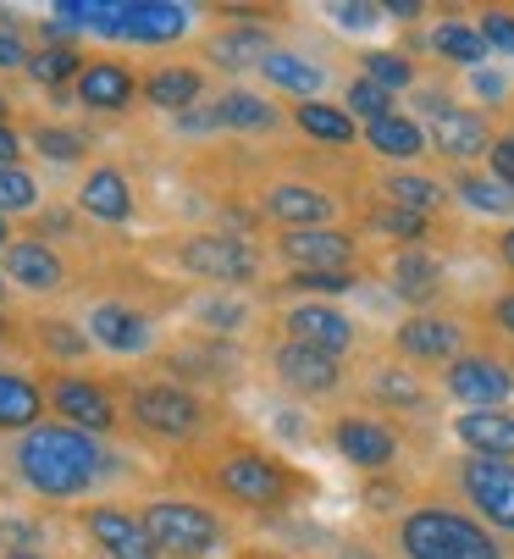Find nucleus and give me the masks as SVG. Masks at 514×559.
I'll list each match as a JSON object with an SVG mask.
<instances>
[{"label":"nucleus","instance_id":"nucleus-44","mask_svg":"<svg viewBox=\"0 0 514 559\" xmlns=\"http://www.w3.org/2000/svg\"><path fill=\"white\" fill-rule=\"evenodd\" d=\"M332 17H337V28L360 34V28H376L382 7H366V0H337V7H332Z\"/></svg>","mask_w":514,"mask_h":559},{"label":"nucleus","instance_id":"nucleus-30","mask_svg":"<svg viewBox=\"0 0 514 559\" xmlns=\"http://www.w3.org/2000/svg\"><path fill=\"white\" fill-rule=\"evenodd\" d=\"M366 388H371L376 405H387V411H420L426 405V388H420V377L409 366H376Z\"/></svg>","mask_w":514,"mask_h":559},{"label":"nucleus","instance_id":"nucleus-37","mask_svg":"<svg viewBox=\"0 0 514 559\" xmlns=\"http://www.w3.org/2000/svg\"><path fill=\"white\" fill-rule=\"evenodd\" d=\"M89 328H72V322H39V349L61 355V360H77V355H89Z\"/></svg>","mask_w":514,"mask_h":559},{"label":"nucleus","instance_id":"nucleus-35","mask_svg":"<svg viewBox=\"0 0 514 559\" xmlns=\"http://www.w3.org/2000/svg\"><path fill=\"white\" fill-rule=\"evenodd\" d=\"M34 150L50 155L56 167H72V162H83V155H89V139L72 133V128H34Z\"/></svg>","mask_w":514,"mask_h":559},{"label":"nucleus","instance_id":"nucleus-29","mask_svg":"<svg viewBox=\"0 0 514 559\" xmlns=\"http://www.w3.org/2000/svg\"><path fill=\"white\" fill-rule=\"evenodd\" d=\"M294 122L299 133L321 139V144H355V117L343 106H326V100H299L294 106Z\"/></svg>","mask_w":514,"mask_h":559},{"label":"nucleus","instance_id":"nucleus-48","mask_svg":"<svg viewBox=\"0 0 514 559\" xmlns=\"http://www.w3.org/2000/svg\"><path fill=\"white\" fill-rule=\"evenodd\" d=\"M205 322H211V328H238L243 310H238L232 299H211V305H205Z\"/></svg>","mask_w":514,"mask_h":559},{"label":"nucleus","instance_id":"nucleus-9","mask_svg":"<svg viewBox=\"0 0 514 559\" xmlns=\"http://www.w3.org/2000/svg\"><path fill=\"white\" fill-rule=\"evenodd\" d=\"M443 388L470 411H503V399L514 393V371L492 355H459L443 371Z\"/></svg>","mask_w":514,"mask_h":559},{"label":"nucleus","instance_id":"nucleus-22","mask_svg":"<svg viewBox=\"0 0 514 559\" xmlns=\"http://www.w3.org/2000/svg\"><path fill=\"white\" fill-rule=\"evenodd\" d=\"M77 211L100 216V222H128L133 216V183L122 178V167H95L77 183Z\"/></svg>","mask_w":514,"mask_h":559},{"label":"nucleus","instance_id":"nucleus-8","mask_svg":"<svg viewBox=\"0 0 514 559\" xmlns=\"http://www.w3.org/2000/svg\"><path fill=\"white\" fill-rule=\"evenodd\" d=\"M83 532L95 537V548L106 559H160L144 515H133L128 504H89L83 510Z\"/></svg>","mask_w":514,"mask_h":559},{"label":"nucleus","instance_id":"nucleus-1","mask_svg":"<svg viewBox=\"0 0 514 559\" xmlns=\"http://www.w3.org/2000/svg\"><path fill=\"white\" fill-rule=\"evenodd\" d=\"M17 476L45 499H77V493H89L106 476V449L89 432H77V427L45 421V427L23 432Z\"/></svg>","mask_w":514,"mask_h":559},{"label":"nucleus","instance_id":"nucleus-42","mask_svg":"<svg viewBox=\"0 0 514 559\" xmlns=\"http://www.w3.org/2000/svg\"><path fill=\"white\" fill-rule=\"evenodd\" d=\"M288 288L294 294H343V288H355V277L349 272H294Z\"/></svg>","mask_w":514,"mask_h":559},{"label":"nucleus","instance_id":"nucleus-47","mask_svg":"<svg viewBox=\"0 0 514 559\" xmlns=\"http://www.w3.org/2000/svg\"><path fill=\"white\" fill-rule=\"evenodd\" d=\"M7 67H28V50H23V39L12 28H0V72Z\"/></svg>","mask_w":514,"mask_h":559},{"label":"nucleus","instance_id":"nucleus-19","mask_svg":"<svg viewBox=\"0 0 514 559\" xmlns=\"http://www.w3.org/2000/svg\"><path fill=\"white\" fill-rule=\"evenodd\" d=\"M261 211H266L272 222H283L288 233H299V227H326V222H332V194H321V189H310V183H277V189L261 194Z\"/></svg>","mask_w":514,"mask_h":559},{"label":"nucleus","instance_id":"nucleus-24","mask_svg":"<svg viewBox=\"0 0 514 559\" xmlns=\"http://www.w3.org/2000/svg\"><path fill=\"white\" fill-rule=\"evenodd\" d=\"M200 90H205V72H200V67H155V72L144 78V100H150L155 111H171V117L194 111Z\"/></svg>","mask_w":514,"mask_h":559},{"label":"nucleus","instance_id":"nucleus-25","mask_svg":"<svg viewBox=\"0 0 514 559\" xmlns=\"http://www.w3.org/2000/svg\"><path fill=\"white\" fill-rule=\"evenodd\" d=\"M45 416V388L23 371H0V432H34Z\"/></svg>","mask_w":514,"mask_h":559},{"label":"nucleus","instance_id":"nucleus-39","mask_svg":"<svg viewBox=\"0 0 514 559\" xmlns=\"http://www.w3.org/2000/svg\"><path fill=\"white\" fill-rule=\"evenodd\" d=\"M83 67H89V61H83V56H72V50H39V56L28 61V72L39 78V84H67V78L77 84V78H83Z\"/></svg>","mask_w":514,"mask_h":559},{"label":"nucleus","instance_id":"nucleus-23","mask_svg":"<svg viewBox=\"0 0 514 559\" xmlns=\"http://www.w3.org/2000/svg\"><path fill=\"white\" fill-rule=\"evenodd\" d=\"M443 283H449V272H443V261H438L432 250H420V245L398 250V261H393V294H398V299L432 305V299L443 294Z\"/></svg>","mask_w":514,"mask_h":559},{"label":"nucleus","instance_id":"nucleus-43","mask_svg":"<svg viewBox=\"0 0 514 559\" xmlns=\"http://www.w3.org/2000/svg\"><path fill=\"white\" fill-rule=\"evenodd\" d=\"M376 227L393 233V238H409V245H415V238L426 233V216H415V211H404V205H382V211H376Z\"/></svg>","mask_w":514,"mask_h":559},{"label":"nucleus","instance_id":"nucleus-31","mask_svg":"<svg viewBox=\"0 0 514 559\" xmlns=\"http://www.w3.org/2000/svg\"><path fill=\"white\" fill-rule=\"evenodd\" d=\"M382 194H387V205H404V211H415V216H432V211L449 205V189L432 183V178H420V173H393V178L382 183Z\"/></svg>","mask_w":514,"mask_h":559},{"label":"nucleus","instance_id":"nucleus-41","mask_svg":"<svg viewBox=\"0 0 514 559\" xmlns=\"http://www.w3.org/2000/svg\"><path fill=\"white\" fill-rule=\"evenodd\" d=\"M476 28H481L487 50H503V56H514V12H481V17H476Z\"/></svg>","mask_w":514,"mask_h":559},{"label":"nucleus","instance_id":"nucleus-34","mask_svg":"<svg viewBox=\"0 0 514 559\" xmlns=\"http://www.w3.org/2000/svg\"><path fill=\"white\" fill-rule=\"evenodd\" d=\"M432 50L449 56V61H459V67H481L487 61V39H481L476 23H438L432 28Z\"/></svg>","mask_w":514,"mask_h":559},{"label":"nucleus","instance_id":"nucleus-57","mask_svg":"<svg viewBox=\"0 0 514 559\" xmlns=\"http://www.w3.org/2000/svg\"><path fill=\"white\" fill-rule=\"evenodd\" d=\"M0 338H7V316H0Z\"/></svg>","mask_w":514,"mask_h":559},{"label":"nucleus","instance_id":"nucleus-6","mask_svg":"<svg viewBox=\"0 0 514 559\" xmlns=\"http://www.w3.org/2000/svg\"><path fill=\"white\" fill-rule=\"evenodd\" d=\"M454 476H459V493L470 499V510L481 515V526L514 532V460L465 454V460H454Z\"/></svg>","mask_w":514,"mask_h":559},{"label":"nucleus","instance_id":"nucleus-18","mask_svg":"<svg viewBox=\"0 0 514 559\" xmlns=\"http://www.w3.org/2000/svg\"><path fill=\"white\" fill-rule=\"evenodd\" d=\"M0 266H7V277L28 294H56L61 288V255L45 245V238H12V250L0 255Z\"/></svg>","mask_w":514,"mask_h":559},{"label":"nucleus","instance_id":"nucleus-28","mask_svg":"<svg viewBox=\"0 0 514 559\" xmlns=\"http://www.w3.org/2000/svg\"><path fill=\"white\" fill-rule=\"evenodd\" d=\"M261 72H266V84H277V90H288V95H304V100H315V90L326 84V72H321L315 61L294 56V50H272Z\"/></svg>","mask_w":514,"mask_h":559},{"label":"nucleus","instance_id":"nucleus-49","mask_svg":"<svg viewBox=\"0 0 514 559\" xmlns=\"http://www.w3.org/2000/svg\"><path fill=\"white\" fill-rule=\"evenodd\" d=\"M17 155H23V139L12 128H0V167H17Z\"/></svg>","mask_w":514,"mask_h":559},{"label":"nucleus","instance_id":"nucleus-4","mask_svg":"<svg viewBox=\"0 0 514 559\" xmlns=\"http://www.w3.org/2000/svg\"><path fill=\"white\" fill-rule=\"evenodd\" d=\"M128 416L139 432H150L160 443H189L205 432V405L178 382H139L128 393Z\"/></svg>","mask_w":514,"mask_h":559},{"label":"nucleus","instance_id":"nucleus-5","mask_svg":"<svg viewBox=\"0 0 514 559\" xmlns=\"http://www.w3.org/2000/svg\"><path fill=\"white\" fill-rule=\"evenodd\" d=\"M216 488L232 499V504H249V510H277L288 493H294V476L283 460L261 454V449H232L222 465H216Z\"/></svg>","mask_w":514,"mask_h":559},{"label":"nucleus","instance_id":"nucleus-27","mask_svg":"<svg viewBox=\"0 0 514 559\" xmlns=\"http://www.w3.org/2000/svg\"><path fill=\"white\" fill-rule=\"evenodd\" d=\"M211 56H216L227 72L266 67V56H272V34H266V28H254V23H243V28H222V34L211 39Z\"/></svg>","mask_w":514,"mask_h":559},{"label":"nucleus","instance_id":"nucleus-13","mask_svg":"<svg viewBox=\"0 0 514 559\" xmlns=\"http://www.w3.org/2000/svg\"><path fill=\"white\" fill-rule=\"evenodd\" d=\"M277 250L294 272H349L355 261V238L337 233V227H299V233H283Z\"/></svg>","mask_w":514,"mask_h":559},{"label":"nucleus","instance_id":"nucleus-50","mask_svg":"<svg viewBox=\"0 0 514 559\" xmlns=\"http://www.w3.org/2000/svg\"><path fill=\"white\" fill-rule=\"evenodd\" d=\"M492 322L514 338V294H503V299H492Z\"/></svg>","mask_w":514,"mask_h":559},{"label":"nucleus","instance_id":"nucleus-10","mask_svg":"<svg viewBox=\"0 0 514 559\" xmlns=\"http://www.w3.org/2000/svg\"><path fill=\"white\" fill-rule=\"evenodd\" d=\"M45 399H50V411H56L67 427L89 432V438L117 427V405H111V393H106L100 382H89V377H56V382L45 388Z\"/></svg>","mask_w":514,"mask_h":559},{"label":"nucleus","instance_id":"nucleus-52","mask_svg":"<svg viewBox=\"0 0 514 559\" xmlns=\"http://www.w3.org/2000/svg\"><path fill=\"white\" fill-rule=\"evenodd\" d=\"M470 78H476V90H481L487 100H498V95H503V78H492V72H470Z\"/></svg>","mask_w":514,"mask_h":559},{"label":"nucleus","instance_id":"nucleus-40","mask_svg":"<svg viewBox=\"0 0 514 559\" xmlns=\"http://www.w3.org/2000/svg\"><path fill=\"white\" fill-rule=\"evenodd\" d=\"M343 111H360L366 122H376V117H393V95L382 84H371V78H355V84H349V106H343Z\"/></svg>","mask_w":514,"mask_h":559},{"label":"nucleus","instance_id":"nucleus-16","mask_svg":"<svg viewBox=\"0 0 514 559\" xmlns=\"http://www.w3.org/2000/svg\"><path fill=\"white\" fill-rule=\"evenodd\" d=\"M432 144H438V155H449V162L465 167V162H476V155H492V128L476 111L438 106L432 111Z\"/></svg>","mask_w":514,"mask_h":559},{"label":"nucleus","instance_id":"nucleus-15","mask_svg":"<svg viewBox=\"0 0 514 559\" xmlns=\"http://www.w3.org/2000/svg\"><path fill=\"white\" fill-rule=\"evenodd\" d=\"M272 366H277V382L294 388V393H304V399H332L343 388V366L332 355L304 349V344H283L272 355Z\"/></svg>","mask_w":514,"mask_h":559},{"label":"nucleus","instance_id":"nucleus-38","mask_svg":"<svg viewBox=\"0 0 514 559\" xmlns=\"http://www.w3.org/2000/svg\"><path fill=\"white\" fill-rule=\"evenodd\" d=\"M360 67H366V78H371V84H382L387 95H393V90H409V84H415V67H409L404 56H393V50H371V56H366Z\"/></svg>","mask_w":514,"mask_h":559},{"label":"nucleus","instance_id":"nucleus-51","mask_svg":"<svg viewBox=\"0 0 514 559\" xmlns=\"http://www.w3.org/2000/svg\"><path fill=\"white\" fill-rule=\"evenodd\" d=\"M382 17H420V7H415V0H387V7H382Z\"/></svg>","mask_w":514,"mask_h":559},{"label":"nucleus","instance_id":"nucleus-14","mask_svg":"<svg viewBox=\"0 0 514 559\" xmlns=\"http://www.w3.org/2000/svg\"><path fill=\"white\" fill-rule=\"evenodd\" d=\"M332 449L360 471H387L393 454H398V438L376 416H337L332 421Z\"/></svg>","mask_w":514,"mask_h":559},{"label":"nucleus","instance_id":"nucleus-55","mask_svg":"<svg viewBox=\"0 0 514 559\" xmlns=\"http://www.w3.org/2000/svg\"><path fill=\"white\" fill-rule=\"evenodd\" d=\"M7 117H12V100H7V95H0V128H7Z\"/></svg>","mask_w":514,"mask_h":559},{"label":"nucleus","instance_id":"nucleus-20","mask_svg":"<svg viewBox=\"0 0 514 559\" xmlns=\"http://www.w3.org/2000/svg\"><path fill=\"white\" fill-rule=\"evenodd\" d=\"M454 438L481 460H514V411H465L454 416Z\"/></svg>","mask_w":514,"mask_h":559},{"label":"nucleus","instance_id":"nucleus-36","mask_svg":"<svg viewBox=\"0 0 514 559\" xmlns=\"http://www.w3.org/2000/svg\"><path fill=\"white\" fill-rule=\"evenodd\" d=\"M39 205V183L34 173L23 167H0V216H17V211H34Z\"/></svg>","mask_w":514,"mask_h":559},{"label":"nucleus","instance_id":"nucleus-21","mask_svg":"<svg viewBox=\"0 0 514 559\" xmlns=\"http://www.w3.org/2000/svg\"><path fill=\"white\" fill-rule=\"evenodd\" d=\"M89 338L111 355H144L150 349V322L128 305H95L89 310Z\"/></svg>","mask_w":514,"mask_h":559},{"label":"nucleus","instance_id":"nucleus-12","mask_svg":"<svg viewBox=\"0 0 514 559\" xmlns=\"http://www.w3.org/2000/svg\"><path fill=\"white\" fill-rule=\"evenodd\" d=\"M393 349L404 360H420V366H454L459 349H465V328L454 322V316L420 310V316H409V322L393 333Z\"/></svg>","mask_w":514,"mask_h":559},{"label":"nucleus","instance_id":"nucleus-58","mask_svg":"<svg viewBox=\"0 0 514 559\" xmlns=\"http://www.w3.org/2000/svg\"><path fill=\"white\" fill-rule=\"evenodd\" d=\"M0 299H7V288H0Z\"/></svg>","mask_w":514,"mask_h":559},{"label":"nucleus","instance_id":"nucleus-54","mask_svg":"<svg viewBox=\"0 0 514 559\" xmlns=\"http://www.w3.org/2000/svg\"><path fill=\"white\" fill-rule=\"evenodd\" d=\"M7 250H12V222L0 216V255H7Z\"/></svg>","mask_w":514,"mask_h":559},{"label":"nucleus","instance_id":"nucleus-56","mask_svg":"<svg viewBox=\"0 0 514 559\" xmlns=\"http://www.w3.org/2000/svg\"><path fill=\"white\" fill-rule=\"evenodd\" d=\"M0 559H39V554H0Z\"/></svg>","mask_w":514,"mask_h":559},{"label":"nucleus","instance_id":"nucleus-17","mask_svg":"<svg viewBox=\"0 0 514 559\" xmlns=\"http://www.w3.org/2000/svg\"><path fill=\"white\" fill-rule=\"evenodd\" d=\"M133 95H139L133 67L117 61V56H95L89 67H83V78H77V100L89 111H128Z\"/></svg>","mask_w":514,"mask_h":559},{"label":"nucleus","instance_id":"nucleus-11","mask_svg":"<svg viewBox=\"0 0 514 559\" xmlns=\"http://www.w3.org/2000/svg\"><path fill=\"white\" fill-rule=\"evenodd\" d=\"M283 333H288V344H304V349L332 355V360L355 349V322H349V316H343L337 305H321V299L294 305L288 322H283Z\"/></svg>","mask_w":514,"mask_h":559},{"label":"nucleus","instance_id":"nucleus-45","mask_svg":"<svg viewBox=\"0 0 514 559\" xmlns=\"http://www.w3.org/2000/svg\"><path fill=\"white\" fill-rule=\"evenodd\" d=\"M487 173H492L498 183H509V189H514V133H498V139H492V155H487Z\"/></svg>","mask_w":514,"mask_h":559},{"label":"nucleus","instance_id":"nucleus-2","mask_svg":"<svg viewBox=\"0 0 514 559\" xmlns=\"http://www.w3.org/2000/svg\"><path fill=\"white\" fill-rule=\"evenodd\" d=\"M398 554L404 559H509L498 532L470 521L449 504H415L398 521Z\"/></svg>","mask_w":514,"mask_h":559},{"label":"nucleus","instance_id":"nucleus-53","mask_svg":"<svg viewBox=\"0 0 514 559\" xmlns=\"http://www.w3.org/2000/svg\"><path fill=\"white\" fill-rule=\"evenodd\" d=\"M498 255H503V266H509V272H514V227H509V233H503V238H498Z\"/></svg>","mask_w":514,"mask_h":559},{"label":"nucleus","instance_id":"nucleus-7","mask_svg":"<svg viewBox=\"0 0 514 559\" xmlns=\"http://www.w3.org/2000/svg\"><path fill=\"white\" fill-rule=\"evenodd\" d=\"M178 261H183V272H194L205 283H222V288L254 283V272H261V255H254L243 238H232V233H194V238H183Z\"/></svg>","mask_w":514,"mask_h":559},{"label":"nucleus","instance_id":"nucleus-3","mask_svg":"<svg viewBox=\"0 0 514 559\" xmlns=\"http://www.w3.org/2000/svg\"><path fill=\"white\" fill-rule=\"evenodd\" d=\"M139 515L166 559H211L227 543V526L205 504H189V499H150Z\"/></svg>","mask_w":514,"mask_h":559},{"label":"nucleus","instance_id":"nucleus-26","mask_svg":"<svg viewBox=\"0 0 514 559\" xmlns=\"http://www.w3.org/2000/svg\"><path fill=\"white\" fill-rule=\"evenodd\" d=\"M366 144H371L376 155H387V162H415V155L426 150V128H420L415 117L393 111V117L366 122Z\"/></svg>","mask_w":514,"mask_h":559},{"label":"nucleus","instance_id":"nucleus-46","mask_svg":"<svg viewBox=\"0 0 514 559\" xmlns=\"http://www.w3.org/2000/svg\"><path fill=\"white\" fill-rule=\"evenodd\" d=\"M23 543H34V526H23V521H7V526H0V554H28Z\"/></svg>","mask_w":514,"mask_h":559},{"label":"nucleus","instance_id":"nucleus-33","mask_svg":"<svg viewBox=\"0 0 514 559\" xmlns=\"http://www.w3.org/2000/svg\"><path fill=\"white\" fill-rule=\"evenodd\" d=\"M454 194H459L470 211H481V216H509V211H514V189L498 183L492 173H459V178H454Z\"/></svg>","mask_w":514,"mask_h":559},{"label":"nucleus","instance_id":"nucleus-32","mask_svg":"<svg viewBox=\"0 0 514 559\" xmlns=\"http://www.w3.org/2000/svg\"><path fill=\"white\" fill-rule=\"evenodd\" d=\"M222 111V128H238V133H261V128H277V106L266 95H249V90H227L216 100Z\"/></svg>","mask_w":514,"mask_h":559}]
</instances>
